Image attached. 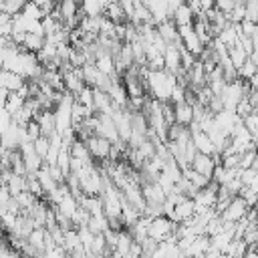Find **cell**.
Instances as JSON below:
<instances>
[{
    "instance_id": "1",
    "label": "cell",
    "mask_w": 258,
    "mask_h": 258,
    "mask_svg": "<svg viewBox=\"0 0 258 258\" xmlns=\"http://www.w3.org/2000/svg\"><path fill=\"white\" fill-rule=\"evenodd\" d=\"M175 228H177V224H175L171 218H167V216L153 218V222H151V226H149V238H153V240H157V242L175 238Z\"/></svg>"
},
{
    "instance_id": "2",
    "label": "cell",
    "mask_w": 258,
    "mask_h": 258,
    "mask_svg": "<svg viewBox=\"0 0 258 258\" xmlns=\"http://www.w3.org/2000/svg\"><path fill=\"white\" fill-rule=\"evenodd\" d=\"M85 143H87V147H89V151H91L95 163H101V161H105V159H111L113 143H111L109 139H105V137H101V135L95 133V135H91Z\"/></svg>"
},
{
    "instance_id": "3",
    "label": "cell",
    "mask_w": 258,
    "mask_h": 258,
    "mask_svg": "<svg viewBox=\"0 0 258 258\" xmlns=\"http://www.w3.org/2000/svg\"><path fill=\"white\" fill-rule=\"evenodd\" d=\"M95 133L101 135V137H105V139H109L113 145L121 141L119 131H117V125H115V119H113V115H109V113H99V121H97Z\"/></svg>"
},
{
    "instance_id": "4",
    "label": "cell",
    "mask_w": 258,
    "mask_h": 258,
    "mask_svg": "<svg viewBox=\"0 0 258 258\" xmlns=\"http://www.w3.org/2000/svg\"><path fill=\"white\" fill-rule=\"evenodd\" d=\"M250 212V206H248V202L242 198V196H236L230 204H228V208L220 214L222 216V220L224 222H232V224H238L246 214Z\"/></svg>"
},
{
    "instance_id": "5",
    "label": "cell",
    "mask_w": 258,
    "mask_h": 258,
    "mask_svg": "<svg viewBox=\"0 0 258 258\" xmlns=\"http://www.w3.org/2000/svg\"><path fill=\"white\" fill-rule=\"evenodd\" d=\"M216 165H218V161H216V157H214V155H208V153H200V151H198L189 167H191V169H196L198 173L206 175V177H212V175H214Z\"/></svg>"
},
{
    "instance_id": "6",
    "label": "cell",
    "mask_w": 258,
    "mask_h": 258,
    "mask_svg": "<svg viewBox=\"0 0 258 258\" xmlns=\"http://www.w3.org/2000/svg\"><path fill=\"white\" fill-rule=\"evenodd\" d=\"M194 216H196V204H194V198H183V200L175 206V210H173V214H171V220H173L175 224H181V222L191 220Z\"/></svg>"
},
{
    "instance_id": "7",
    "label": "cell",
    "mask_w": 258,
    "mask_h": 258,
    "mask_svg": "<svg viewBox=\"0 0 258 258\" xmlns=\"http://www.w3.org/2000/svg\"><path fill=\"white\" fill-rule=\"evenodd\" d=\"M191 143L196 145V149H198L200 153H208V155H216V153H218V149H216L212 137H210L206 131H202V129L191 131Z\"/></svg>"
},
{
    "instance_id": "8",
    "label": "cell",
    "mask_w": 258,
    "mask_h": 258,
    "mask_svg": "<svg viewBox=\"0 0 258 258\" xmlns=\"http://www.w3.org/2000/svg\"><path fill=\"white\" fill-rule=\"evenodd\" d=\"M113 0H81V14L83 16H105L107 6Z\"/></svg>"
},
{
    "instance_id": "9",
    "label": "cell",
    "mask_w": 258,
    "mask_h": 258,
    "mask_svg": "<svg viewBox=\"0 0 258 258\" xmlns=\"http://www.w3.org/2000/svg\"><path fill=\"white\" fill-rule=\"evenodd\" d=\"M157 32L161 34V38L167 44H171V42H179L181 44V36H179V30H177V24L173 22V18L163 20L161 24H157Z\"/></svg>"
},
{
    "instance_id": "10",
    "label": "cell",
    "mask_w": 258,
    "mask_h": 258,
    "mask_svg": "<svg viewBox=\"0 0 258 258\" xmlns=\"http://www.w3.org/2000/svg\"><path fill=\"white\" fill-rule=\"evenodd\" d=\"M24 83H26V79H24L22 75H18V73H14V71L2 69V89L10 91V93H16Z\"/></svg>"
},
{
    "instance_id": "11",
    "label": "cell",
    "mask_w": 258,
    "mask_h": 258,
    "mask_svg": "<svg viewBox=\"0 0 258 258\" xmlns=\"http://www.w3.org/2000/svg\"><path fill=\"white\" fill-rule=\"evenodd\" d=\"M105 16L111 18L115 24H125V22H129V16H127V12H125V8H123V4H121L119 0H113V2L107 6Z\"/></svg>"
},
{
    "instance_id": "12",
    "label": "cell",
    "mask_w": 258,
    "mask_h": 258,
    "mask_svg": "<svg viewBox=\"0 0 258 258\" xmlns=\"http://www.w3.org/2000/svg\"><path fill=\"white\" fill-rule=\"evenodd\" d=\"M175 123L189 127L194 123V105H189L187 101L185 103H177L175 105Z\"/></svg>"
},
{
    "instance_id": "13",
    "label": "cell",
    "mask_w": 258,
    "mask_h": 258,
    "mask_svg": "<svg viewBox=\"0 0 258 258\" xmlns=\"http://www.w3.org/2000/svg\"><path fill=\"white\" fill-rule=\"evenodd\" d=\"M173 22L177 24V26H185V24H194L196 22V14H194V10L189 8V4L187 2H183L175 12H173Z\"/></svg>"
},
{
    "instance_id": "14",
    "label": "cell",
    "mask_w": 258,
    "mask_h": 258,
    "mask_svg": "<svg viewBox=\"0 0 258 258\" xmlns=\"http://www.w3.org/2000/svg\"><path fill=\"white\" fill-rule=\"evenodd\" d=\"M46 44V36L44 34H34V32H26L24 36V42L20 44L24 50H30V52H38L42 46Z\"/></svg>"
},
{
    "instance_id": "15",
    "label": "cell",
    "mask_w": 258,
    "mask_h": 258,
    "mask_svg": "<svg viewBox=\"0 0 258 258\" xmlns=\"http://www.w3.org/2000/svg\"><path fill=\"white\" fill-rule=\"evenodd\" d=\"M228 56H230V60L234 62V67H236V69H240V67L250 58V52H246L240 44H236V46L228 48Z\"/></svg>"
},
{
    "instance_id": "16",
    "label": "cell",
    "mask_w": 258,
    "mask_h": 258,
    "mask_svg": "<svg viewBox=\"0 0 258 258\" xmlns=\"http://www.w3.org/2000/svg\"><path fill=\"white\" fill-rule=\"evenodd\" d=\"M26 2L28 0H0V10L10 14V16H14V14H20L24 10Z\"/></svg>"
},
{
    "instance_id": "17",
    "label": "cell",
    "mask_w": 258,
    "mask_h": 258,
    "mask_svg": "<svg viewBox=\"0 0 258 258\" xmlns=\"http://www.w3.org/2000/svg\"><path fill=\"white\" fill-rule=\"evenodd\" d=\"M22 14H24V16H28V18H34V20H42V18L46 16V12H44L36 2H32V0H28V2H26V6H24V10H22Z\"/></svg>"
},
{
    "instance_id": "18",
    "label": "cell",
    "mask_w": 258,
    "mask_h": 258,
    "mask_svg": "<svg viewBox=\"0 0 258 258\" xmlns=\"http://www.w3.org/2000/svg\"><path fill=\"white\" fill-rule=\"evenodd\" d=\"M238 73H240V79H246V81H250L254 75H258V69H256V64L252 62V58H248L240 69H238Z\"/></svg>"
},
{
    "instance_id": "19",
    "label": "cell",
    "mask_w": 258,
    "mask_h": 258,
    "mask_svg": "<svg viewBox=\"0 0 258 258\" xmlns=\"http://www.w3.org/2000/svg\"><path fill=\"white\" fill-rule=\"evenodd\" d=\"M34 149H36V153L44 159V157H46V153H48V149H50V137L40 135V137L34 141Z\"/></svg>"
},
{
    "instance_id": "20",
    "label": "cell",
    "mask_w": 258,
    "mask_h": 258,
    "mask_svg": "<svg viewBox=\"0 0 258 258\" xmlns=\"http://www.w3.org/2000/svg\"><path fill=\"white\" fill-rule=\"evenodd\" d=\"M236 113H238V117H242V119H246L250 113H254V105L248 101V97H246V99H242V101L238 103Z\"/></svg>"
},
{
    "instance_id": "21",
    "label": "cell",
    "mask_w": 258,
    "mask_h": 258,
    "mask_svg": "<svg viewBox=\"0 0 258 258\" xmlns=\"http://www.w3.org/2000/svg\"><path fill=\"white\" fill-rule=\"evenodd\" d=\"M246 20L258 22V0H248L246 2Z\"/></svg>"
},
{
    "instance_id": "22",
    "label": "cell",
    "mask_w": 258,
    "mask_h": 258,
    "mask_svg": "<svg viewBox=\"0 0 258 258\" xmlns=\"http://www.w3.org/2000/svg\"><path fill=\"white\" fill-rule=\"evenodd\" d=\"M26 133H28L30 141H36V139L42 135V131H40V125H38V121H36V119H32V121L26 125Z\"/></svg>"
},
{
    "instance_id": "23",
    "label": "cell",
    "mask_w": 258,
    "mask_h": 258,
    "mask_svg": "<svg viewBox=\"0 0 258 258\" xmlns=\"http://www.w3.org/2000/svg\"><path fill=\"white\" fill-rule=\"evenodd\" d=\"M258 175V171L254 169V167H246V169H240V179H242V183L244 185H250L252 183V179Z\"/></svg>"
},
{
    "instance_id": "24",
    "label": "cell",
    "mask_w": 258,
    "mask_h": 258,
    "mask_svg": "<svg viewBox=\"0 0 258 258\" xmlns=\"http://www.w3.org/2000/svg\"><path fill=\"white\" fill-rule=\"evenodd\" d=\"M234 6H236V0H216V8H218L220 12H224L226 16L234 10Z\"/></svg>"
},
{
    "instance_id": "25",
    "label": "cell",
    "mask_w": 258,
    "mask_h": 258,
    "mask_svg": "<svg viewBox=\"0 0 258 258\" xmlns=\"http://www.w3.org/2000/svg\"><path fill=\"white\" fill-rule=\"evenodd\" d=\"M200 2H202L204 12H210L212 8H216V0H200Z\"/></svg>"
},
{
    "instance_id": "26",
    "label": "cell",
    "mask_w": 258,
    "mask_h": 258,
    "mask_svg": "<svg viewBox=\"0 0 258 258\" xmlns=\"http://www.w3.org/2000/svg\"><path fill=\"white\" fill-rule=\"evenodd\" d=\"M248 83H250V87H252L254 91H258V75H254V77H252Z\"/></svg>"
},
{
    "instance_id": "27",
    "label": "cell",
    "mask_w": 258,
    "mask_h": 258,
    "mask_svg": "<svg viewBox=\"0 0 258 258\" xmlns=\"http://www.w3.org/2000/svg\"><path fill=\"white\" fill-rule=\"evenodd\" d=\"M252 44H254V50H258V28H256V32L252 34Z\"/></svg>"
},
{
    "instance_id": "28",
    "label": "cell",
    "mask_w": 258,
    "mask_h": 258,
    "mask_svg": "<svg viewBox=\"0 0 258 258\" xmlns=\"http://www.w3.org/2000/svg\"><path fill=\"white\" fill-rule=\"evenodd\" d=\"M254 113H256V115H258V105H256V107H254Z\"/></svg>"
},
{
    "instance_id": "29",
    "label": "cell",
    "mask_w": 258,
    "mask_h": 258,
    "mask_svg": "<svg viewBox=\"0 0 258 258\" xmlns=\"http://www.w3.org/2000/svg\"><path fill=\"white\" fill-rule=\"evenodd\" d=\"M141 258H155V256H141Z\"/></svg>"
}]
</instances>
